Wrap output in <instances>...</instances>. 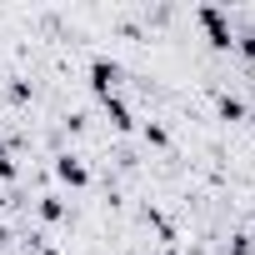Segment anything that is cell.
I'll use <instances>...</instances> for the list:
<instances>
[{
  "mask_svg": "<svg viewBox=\"0 0 255 255\" xmlns=\"http://www.w3.org/2000/svg\"><path fill=\"white\" fill-rule=\"evenodd\" d=\"M235 50H240V55L255 65V30H240V35H235Z\"/></svg>",
  "mask_w": 255,
  "mask_h": 255,
  "instance_id": "8",
  "label": "cell"
},
{
  "mask_svg": "<svg viewBox=\"0 0 255 255\" xmlns=\"http://www.w3.org/2000/svg\"><path fill=\"white\" fill-rule=\"evenodd\" d=\"M20 170H15V160H10V150H5V140H0V180H15Z\"/></svg>",
  "mask_w": 255,
  "mask_h": 255,
  "instance_id": "9",
  "label": "cell"
},
{
  "mask_svg": "<svg viewBox=\"0 0 255 255\" xmlns=\"http://www.w3.org/2000/svg\"><path fill=\"white\" fill-rule=\"evenodd\" d=\"M55 175H60L70 190H85V185H90V170H85V160H75V155H60V160H55Z\"/></svg>",
  "mask_w": 255,
  "mask_h": 255,
  "instance_id": "3",
  "label": "cell"
},
{
  "mask_svg": "<svg viewBox=\"0 0 255 255\" xmlns=\"http://www.w3.org/2000/svg\"><path fill=\"white\" fill-rule=\"evenodd\" d=\"M145 145L165 150V145H170V130H165V125H155V120H150V125H145Z\"/></svg>",
  "mask_w": 255,
  "mask_h": 255,
  "instance_id": "7",
  "label": "cell"
},
{
  "mask_svg": "<svg viewBox=\"0 0 255 255\" xmlns=\"http://www.w3.org/2000/svg\"><path fill=\"white\" fill-rule=\"evenodd\" d=\"M165 255H180V250H175V245H165Z\"/></svg>",
  "mask_w": 255,
  "mask_h": 255,
  "instance_id": "13",
  "label": "cell"
},
{
  "mask_svg": "<svg viewBox=\"0 0 255 255\" xmlns=\"http://www.w3.org/2000/svg\"><path fill=\"white\" fill-rule=\"evenodd\" d=\"M230 255H255V240L250 235H230Z\"/></svg>",
  "mask_w": 255,
  "mask_h": 255,
  "instance_id": "10",
  "label": "cell"
},
{
  "mask_svg": "<svg viewBox=\"0 0 255 255\" xmlns=\"http://www.w3.org/2000/svg\"><path fill=\"white\" fill-rule=\"evenodd\" d=\"M215 110H220V120H250V110H245V100H240V95H230V90H220V100H215Z\"/></svg>",
  "mask_w": 255,
  "mask_h": 255,
  "instance_id": "5",
  "label": "cell"
},
{
  "mask_svg": "<svg viewBox=\"0 0 255 255\" xmlns=\"http://www.w3.org/2000/svg\"><path fill=\"white\" fill-rule=\"evenodd\" d=\"M115 85H120V65L105 60V55H95V60H90V90L105 100V95H115Z\"/></svg>",
  "mask_w": 255,
  "mask_h": 255,
  "instance_id": "2",
  "label": "cell"
},
{
  "mask_svg": "<svg viewBox=\"0 0 255 255\" xmlns=\"http://www.w3.org/2000/svg\"><path fill=\"white\" fill-rule=\"evenodd\" d=\"M5 245H10V230H5V225H0V250H5Z\"/></svg>",
  "mask_w": 255,
  "mask_h": 255,
  "instance_id": "12",
  "label": "cell"
},
{
  "mask_svg": "<svg viewBox=\"0 0 255 255\" xmlns=\"http://www.w3.org/2000/svg\"><path fill=\"white\" fill-rule=\"evenodd\" d=\"M100 105H105V115H110V125H115V130H135V115H130V105L120 100V90H115V95H105Z\"/></svg>",
  "mask_w": 255,
  "mask_h": 255,
  "instance_id": "4",
  "label": "cell"
},
{
  "mask_svg": "<svg viewBox=\"0 0 255 255\" xmlns=\"http://www.w3.org/2000/svg\"><path fill=\"white\" fill-rule=\"evenodd\" d=\"M10 100H30V85L25 80H10Z\"/></svg>",
  "mask_w": 255,
  "mask_h": 255,
  "instance_id": "11",
  "label": "cell"
},
{
  "mask_svg": "<svg viewBox=\"0 0 255 255\" xmlns=\"http://www.w3.org/2000/svg\"><path fill=\"white\" fill-rule=\"evenodd\" d=\"M195 20H200V30H205V40H210L215 50H230V45H235V30H230V20H225L220 5H200Z\"/></svg>",
  "mask_w": 255,
  "mask_h": 255,
  "instance_id": "1",
  "label": "cell"
},
{
  "mask_svg": "<svg viewBox=\"0 0 255 255\" xmlns=\"http://www.w3.org/2000/svg\"><path fill=\"white\" fill-rule=\"evenodd\" d=\"M35 210H40V220H50V225H55V220H65V200H60V195H40V205H35Z\"/></svg>",
  "mask_w": 255,
  "mask_h": 255,
  "instance_id": "6",
  "label": "cell"
}]
</instances>
